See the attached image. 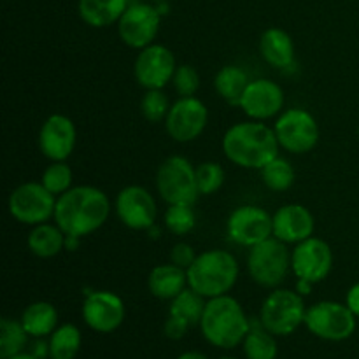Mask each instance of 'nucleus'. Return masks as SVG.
Segmentation results:
<instances>
[{
	"label": "nucleus",
	"mask_w": 359,
	"mask_h": 359,
	"mask_svg": "<svg viewBox=\"0 0 359 359\" xmlns=\"http://www.w3.org/2000/svg\"><path fill=\"white\" fill-rule=\"evenodd\" d=\"M316 228L314 216L302 203H286L272 214L273 237L284 244H300L312 237Z\"/></svg>",
	"instance_id": "20"
},
{
	"label": "nucleus",
	"mask_w": 359,
	"mask_h": 359,
	"mask_svg": "<svg viewBox=\"0 0 359 359\" xmlns=\"http://www.w3.org/2000/svg\"><path fill=\"white\" fill-rule=\"evenodd\" d=\"M147 287L149 293L160 300H174L181 291L188 287V273L174 263L158 265L149 272Z\"/></svg>",
	"instance_id": "22"
},
{
	"label": "nucleus",
	"mask_w": 359,
	"mask_h": 359,
	"mask_svg": "<svg viewBox=\"0 0 359 359\" xmlns=\"http://www.w3.org/2000/svg\"><path fill=\"white\" fill-rule=\"evenodd\" d=\"M242 346H244V354L248 359H276L279 354L276 335L262 325L259 318L251 321V328Z\"/></svg>",
	"instance_id": "27"
},
{
	"label": "nucleus",
	"mask_w": 359,
	"mask_h": 359,
	"mask_svg": "<svg viewBox=\"0 0 359 359\" xmlns=\"http://www.w3.org/2000/svg\"><path fill=\"white\" fill-rule=\"evenodd\" d=\"M170 107L172 105L163 90H146V95L140 100V112L149 123L165 121Z\"/></svg>",
	"instance_id": "35"
},
{
	"label": "nucleus",
	"mask_w": 359,
	"mask_h": 359,
	"mask_svg": "<svg viewBox=\"0 0 359 359\" xmlns=\"http://www.w3.org/2000/svg\"><path fill=\"white\" fill-rule=\"evenodd\" d=\"M177 359H209V358H207L203 353H200V351H186V353H182Z\"/></svg>",
	"instance_id": "43"
},
{
	"label": "nucleus",
	"mask_w": 359,
	"mask_h": 359,
	"mask_svg": "<svg viewBox=\"0 0 359 359\" xmlns=\"http://www.w3.org/2000/svg\"><path fill=\"white\" fill-rule=\"evenodd\" d=\"M259 55L276 69H287L294 63V42L283 28H266L259 37Z\"/></svg>",
	"instance_id": "21"
},
{
	"label": "nucleus",
	"mask_w": 359,
	"mask_h": 359,
	"mask_svg": "<svg viewBox=\"0 0 359 359\" xmlns=\"http://www.w3.org/2000/svg\"><path fill=\"white\" fill-rule=\"evenodd\" d=\"M223 165L217 161H203L196 167V184H198L200 195H214L219 191L224 184Z\"/></svg>",
	"instance_id": "34"
},
{
	"label": "nucleus",
	"mask_w": 359,
	"mask_h": 359,
	"mask_svg": "<svg viewBox=\"0 0 359 359\" xmlns=\"http://www.w3.org/2000/svg\"><path fill=\"white\" fill-rule=\"evenodd\" d=\"M21 325L34 339H44L58 328V311L49 302H34L21 314Z\"/></svg>",
	"instance_id": "25"
},
{
	"label": "nucleus",
	"mask_w": 359,
	"mask_h": 359,
	"mask_svg": "<svg viewBox=\"0 0 359 359\" xmlns=\"http://www.w3.org/2000/svg\"><path fill=\"white\" fill-rule=\"evenodd\" d=\"M311 290H312V284L311 283H307V280L298 279L297 291L302 294V297H305V294H311Z\"/></svg>",
	"instance_id": "42"
},
{
	"label": "nucleus",
	"mask_w": 359,
	"mask_h": 359,
	"mask_svg": "<svg viewBox=\"0 0 359 359\" xmlns=\"http://www.w3.org/2000/svg\"><path fill=\"white\" fill-rule=\"evenodd\" d=\"M81 244V237H74V235H65V249L67 251H76Z\"/></svg>",
	"instance_id": "41"
},
{
	"label": "nucleus",
	"mask_w": 359,
	"mask_h": 359,
	"mask_svg": "<svg viewBox=\"0 0 359 359\" xmlns=\"http://www.w3.org/2000/svg\"><path fill=\"white\" fill-rule=\"evenodd\" d=\"M111 200L95 186H74L56 198L55 223L65 235L86 237L105 224Z\"/></svg>",
	"instance_id": "1"
},
{
	"label": "nucleus",
	"mask_w": 359,
	"mask_h": 359,
	"mask_svg": "<svg viewBox=\"0 0 359 359\" xmlns=\"http://www.w3.org/2000/svg\"><path fill=\"white\" fill-rule=\"evenodd\" d=\"M186 273L188 286L210 300L231 291L238 279V263L230 251L210 249L200 252Z\"/></svg>",
	"instance_id": "4"
},
{
	"label": "nucleus",
	"mask_w": 359,
	"mask_h": 359,
	"mask_svg": "<svg viewBox=\"0 0 359 359\" xmlns=\"http://www.w3.org/2000/svg\"><path fill=\"white\" fill-rule=\"evenodd\" d=\"M116 214L119 221L130 230H151L156 221V202L154 196L142 186H126L116 196Z\"/></svg>",
	"instance_id": "16"
},
{
	"label": "nucleus",
	"mask_w": 359,
	"mask_h": 359,
	"mask_svg": "<svg viewBox=\"0 0 359 359\" xmlns=\"http://www.w3.org/2000/svg\"><path fill=\"white\" fill-rule=\"evenodd\" d=\"M279 140L273 128L263 121H242L230 126L223 137L224 156L241 168L262 170L279 156Z\"/></svg>",
	"instance_id": "2"
},
{
	"label": "nucleus",
	"mask_w": 359,
	"mask_h": 359,
	"mask_svg": "<svg viewBox=\"0 0 359 359\" xmlns=\"http://www.w3.org/2000/svg\"><path fill=\"white\" fill-rule=\"evenodd\" d=\"M172 84H174L179 97H195V93L200 88V76L195 67L182 63V65H177V69H175Z\"/></svg>",
	"instance_id": "36"
},
{
	"label": "nucleus",
	"mask_w": 359,
	"mask_h": 359,
	"mask_svg": "<svg viewBox=\"0 0 359 359\" xmlns=\"http://www.w3.org/2000/svg\"><path fill=\"white\" fill-rule=\"evenodd\" d=\"M304 325L318 339L344 342L356 332L358 318L346 304L326 300L318 302L307 309Z\"/></svg>",
	"instance_id": "8"
},
{
	"label": "nucleus",
	"mask_w": 359,
	"mask_h": 359,
	"mask_svg": "<svg viewBox=\"0 0 359 359\" xmlns=\"http://www.w3.org/2000/svg\"><path fill=\"white\" fill-rule=\"evenodd\" d=\"M126 307L121 298L112 291H91L83 304V319L93 332L112 333L123 325Z\"/></svg>",
	"instance_id": "17"
},
{
	"label": "nucleus",
	"mask_w": 359,
	"mask_h": 359,
	"mask_svg": "<svg viewBox=\"0 0 359 359\" xmlns=\"http://www.w3.org/2000/svg\"><path fill=\"white\" fill-rule=\"evenodd\" d=\"M259 172H262L263 184L272 191H286L293 186L294 177H297L293 165L283 156H276Z\"/></svg>",
	"instance_id": "31"
},
{
	"label": "nucleus",
	"mask_w": 359,
	"mask_h": 359,
	"mask_svg": "<svg viewBox=\"0 0 359 359\" xmlns=\"http://www.w3.org/2000/svg\"><path fill=\"white\" fill-rule=\"evenodd\" d=\"M83 337L76 325H62L49 335V359H76Z\"/></svg>",
	"instance_id": "29"
},
{
	"label": "nucleus",
	"mask_w": 359,
	"mask_h": 359,
	"mask_svg": "<svg viewBox=\"0 0 359 359\" xmlns=\"http://www.w3.org/2000/svg\"><path fill=\"white\" fill-rule=\"evenodd\" d=\"M305 314L307 307L304 297L298 291L276 287L263 300L259 321L276 337H287L304 325Z\"/></svg>",
	"instance_id": "6"
},
{
	"label": "nucleus",
	"mask_w": 359,
	"mask_h": 359,
	"mask_svg": "<svg viewBox=\"0 0 359 359\" xmlns=\"http://www.w3.org/2000/svg\"><path fill=\"white\" fill-rule=\"evenodd\" d=\"M161 16L156 7L149 4H130L118 21V35L132 49H144L154 44L160 32Z\"/></svg>",
	"instance_id": "11"
},
{
	"label": "nucleus",
	"mask_w": 359,
	"mask_h": 359,
	"mask_svg": "<svg viewBox=\"0 0 359 359\" xmlns=\"http://www.w3.org/2000/svg\"><path fill=\"white\" fill-rule=\"evenodd\" d=\"M346 305L353 311V314L359 319V283L351 286V290L347 291L346 297Z\"/></svg>",
	"instance_id": "39"
},
{
	"label": "nucleus",
	"mask_w": 359,
	"mask_h": 359,
	"mask_svg": "<svg viewBox=\"0 0 359 359\" xmlns=\"http://www.w3.org/2000/svg\"><path fill=\"white\" fill-rule=\"evenodd\" d=\"M219 359H237V358H219Z\"/></svg>",
	"instance_id": "45"
},
{
	"label": "nucleus",
	"mask_w": 359,
	"mask_h": 359,
	"mask_svg": "<svg viewBox=\"0 0 359 359\" xmlns=\"http://www.w3.org/2000/svg\"><path fill=\"white\" fill-rule=\"evenodd\" d=\"M249 83H251V79H249L248 72L238 65L223 67V69L217 70L216 77H214V88H216L217 95L228 105H237V107L241 105Z\"/></svg>",
	"instance_id": "26"
},
{
	"label": "nucleus",
	"mask_w": 359,
	"mask_h": 359,
	"mask_svg": "<svg viewBox=\"0 0 359 359\" xmlns=\"http://www.w3.org/2000/svg\"><path fill=\"white\" fill-rule=\"evenodd\" d=\"M205 305L207 298L198 294L195 290H191V287L188 286L184 291H181L174 300H170L168 314L184 319V321L193 328V326H200L203 311H205Z\"/></svg>",
	"instance_id": "28"
},
{
	"label": "nucleus",
	"mask_w": 359,
	"mask_h": 359,
	"mask_svg": "<svg viewBox=\"0 0 359 359\" xmlns=\"http://www.w3.org/2000/svg\"><path fill=\"white\" fill-rule=\"evenodd\" d=\"M128 6V0H79L77 13L90 27L105 28L118 23Z\"/></svg>",
	"instance_id": "23"
},
{
	"label": "nucleus",
	"mask_w": 359,
	"mask_h": 359,
	"mask_svg": "<svg viewBox=\"0 0 359 359\" xmlns=\"http://www.w3.org/2000/svg\"><path fill=\"white\" fill-rule=\"evenodd\" d=\"M251 328V319L245 316L244 309L230 294L207 300L200 330L210 346L217 349H235L244 342Z\"/></svg>",
	"instance_id": "3"
},
{
	"label": "nucleus",
	"mask_w": 359,
	"mask_h": 359,
	"mask_svg": "<svg viewBox=\"0 0 359 359\" xmlns=\"http://www.w3.org/2000/svg\"><path fill=\"white\" fill-rule=\"evenodd\" d=\"M196 256L198 255L195 252L193 245H189L188 242H177L170 251V263L188 270L189 266L193 265V262L196 259Z\"/></svg>",
	"instance_id": "37"
},
{
	"label": "nucleus",
	"mask_w": 359,
	"mask_h": 359,
	"mask_svg": "<svg viewBox=\"0 0 359 359\" xmlns=\"http://www.w3.org/2000/svg\"><path fill=\"white\" fill-rule=\"evenodd\" d=\"M291 269V252L287 244L270 237L249 248L248 272L258 286L276 290L286 279Z\"/></svg>",
	"instance_id": "5"
},
{
	"label": "nucleus",
	"mask_w": 359,
	"mask_h": 359,
	"mask_svg": "<svg viewBox=\"0 0 359 359\" xmlns=\"http://www.w3.org/2000/svg\"><path fill=\"white\" fill-rule=\"evenodd\" d=\"M189 328H191V326H189L184 319L168 314L167 321H165V326H163V333L167 339L181 340L182 337L189 332Z\"/></svg>",
	"instance_id": "38"
},
{
	"label": "nucleus",
	"mask_w": 359,
	"mask_h": 359,
	"mask_svg": "<svg viewBox=\"0 0 359 359\" xmlns=\"http://www.w3.org/2000/svg\"><path fill=\"white\" fill-rule=\"evenodd\" d=\"M27 245L32 255L37 258H55L65 249V233L56 223H41L32 228Z\"/></svg>",
	"instance_id": "24"
},
{
	"label": "nucleus",
	"mask_w": 359,
	"mask_h": 359,
	"mask_svg": "<svg viewBox=\"0 0 359 359\" xmlns=\"http://www.w3.org/2000/svg\"><path fill=\"white\" fill-rule=\"evenodd\" d=\"M156 189L165 203H193L198 200L200 191L196 184V168L184 156H168L158 167Z\"/></svg>",
	"instance_id": "7"
},
{
	"label": "nucleus",
	"mask_w": 359,
	"mask_h": 359,
	"mask_svg": "<svg viewBox=\"0 0 359 359\" xmlns=\"http://www.w3.org/2000/svg\"><path fill=\"white\" fill-rule=\"evenodd\" d=\"M226 233L237 245L252 248L273 237L272 214L258 205L237 207L226 221Z\"/></svg>",
	"instance_id": "14"
},
{
	"label": "nucleus",
	"mask_w": 359,
	"mask_h": 359,
	"mask_svg": "<svg viewBox=\"0 0 359 359\" xmlns=\"http://www.w3.org/2000/svg\"><path fill=\"white\" fill-rule=\"evenodd\" d=\"M209 121V111L205 104L196 97H181L174 102L165 119V130L175 142H191L205 130Z\"/></svg>",
	"instance_id": "13"
},
{
	"label": "nucleus",
	"mask_w": 359,
	"mask_h": 359,
	"mask_svg": "<svg viewBox=\"0 0 359 359\" xmlns=\"http://www.w3.org/2000/svg\"><path fill=\"white\" fill-rule=\"evenodd\" d=\"M30 353L39 359L49 358V340L48 342H44L42 339H37V342L34 344V349H32Z\"/></svg>",
	"instance_id": "40"
},
{
	"label": "nucleus",
	"mask_w": 359,
	"mask_h": 359,
	"mask_svg": "<svg viewBox=\"0 0 359 359\" xmlns=\"http://www.w3.org/2000/svg\"><path fill=\"white\" fill-rule=\"evenodd\" d=\"M56 198L42 182H23L11 191L7 209L18 223L37 226L55 217Z\"/></svg>",
	"instance_id": "9"
},
{
	"label": "nucleus",
	"mask_w": 359,
	"mask_h": 359,
	"mask_svg": "<svg viewBox=\"0 0 359 359\" xmlns=\"http://www.w3.org/2000/svg\"><path fill=\"white\" fill-rule=\"evenodd\" d=\"M9 359H39V358H35L32 353H21V354H18V356H13Z\"/></svg>",
	"instance_id": "44"
},
{
	"label": "nucleus",
	"mask_w": 359,
	"mask_h": 359,
	"mask_svg": "<svg viewBox=\"0 0 359 359\" xmlns=\"http://www.w3.org/2000/svg\"><path fill=\"white\" fill-rule=\"evenodd\" d=\"M175 69L174 53L163 44H151L137 55L133 76L144 90H163L174 77Z\"/></svg>",
	"instance_id": "12"
},
{
	"label": "nucleus",
	"mask_w": 359,
	"mask_h": 359,
	"mask_svg": "<svg viewBox=\"0 0 359 359\" xmlns=\"http://www.w3.org/2000/svg\"><path fill=\"white\" fill-rule=\"evenodd\" d=\"M238 107L252 121H266L280 114L284 107V91L276 81L259 77L249 83Z\"/></svg>",
	"instance_id": "18"
},
{
	"label": "nucleus",
	"mask_w": 359,
	"mask_h": 359,
	"mask_svg": "<svg viewBox=\"0 0 359 359\" xmlns=\"http://www.w3.org/2000/svg\"><path fill=\"white\" fill-rule=\"evenodd\" d=\"M77 132L72 119L65 114H51L39 132V149L48 160L65 161L76 147Z\"/></svg>",
	"instance_id": "19"
},
{
	"label": "nucleus",
	"mask_w": 359,
	"mask_h": 359,
	"mask_svg": "<svg viewBox=\"0 0 359 359\" xmlns=\"http://www.w3.org/2000/svg\"><path fill=\"white\" fill-rule=\"evenodd\" d=\"M279 146L291 154H305L319 142V125L314 116L302 107L280 112L273 125Z\"/></svg>",
	"instance_id": "10"
},
{
	"label": "nucleus",
	"mask_w": 359,
	"mask_h": 359,
	"mask_svg": "<svg viewBox=\"0 0 359 359\" xmlns=\"http://www.w3.org/2000/svg\"><path fill=\"white\" fill-rule=\"evenodd\" d=\"M163 221L170 233L182 237V235H188L189 231H193V228L196 226V214L193 210V205L174 203L165 210Z\"/></svg>",
	"instance_id": "32"
},
{
	"label": "nucleus",
	"mask_w": 359,
	"mask_h": 359,
	"mask_svg": "<svg viewBox=\"0 0 359 359\" xmlns=\"http://www.w3.org/2000/svg\"><path fill=\"white\" fill-rule=\"evenodd\" d=\"M72 168L70 165H67V161H51V165L42 174L41 182L53 195L60 196L72 188Z\"/></svg>",
	"instance_id": "33"
},
{
	"label": "nucleus",
	"mask_w": 359,
	"mask_h": 359,
	"mask_svg": "<svg viewBox=\"0 0 359 359\" xmlns=\"http://www.w3.org/2000/svg\"><path fill=\"white\" fill-rule=\"evenodd\" d=\"M333 269V251L323 238L311 237L297 244L291 252V270L294 276L311 284H318L330 276Z\"/></svg>",
	"instance_id": "15"
},
{
	"label": "nucleus",
	"mask_w": 359,
	"mask_h": 359,
	"mask_svg": "<svg viewBox=\"0 0 359 359\" xmlns=\"http://www.w3.org/2000/svg\"><path fill=\"white\" fill-rule=\"evenodd\" d=\"M28 333L21 321L2 318L0 321V359H9L25 353L28 344Z\"/></svg>",
	"instance_id": "30"
}]
</instances>
